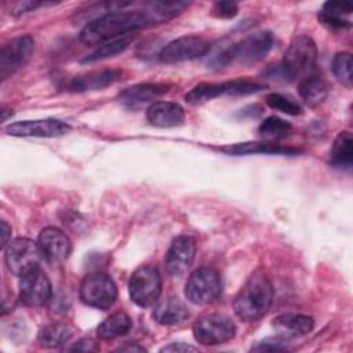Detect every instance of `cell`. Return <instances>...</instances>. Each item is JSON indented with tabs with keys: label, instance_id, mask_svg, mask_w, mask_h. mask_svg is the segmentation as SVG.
<instances>
[{
	"label": "cell",
	"instance_id": "6da1fadb",
	"mask_svg": "<svg viewBox=\"0 0 353 353\" xmlns=\"http://www.w3.org/2000/svg\"><path fill=\"white\" fill-rule=\"evenodd\" d=\"M159 22L164 19L154 3L146 10H113L90 21L81 29L80 40L85 46H101Z\"/></svg>",
	"mask_w": 353,
	"mask_h": 353
},
{
	"label": "cell",
	"instance_id": "7a4b0ae2",
	"mask_svg": "<svg viewBox=\"0 0 353 353\" xmlns=\"http://www.w3.org/2000/svg\"><path fill=\"white\" fill-rule=\"evenodd\" d=\"M273 302V285L262 272H254L233 301L234 313L244 321H255L266 314Z\"/></svg>",
	"mask_w": 353,
	"mask_h": 353
},
{
	"label": "cell",
	"instance_id": "3957f363",
	"mask_svg": "<svg viewBox=\"0 0 353 353\" xmlns=\"http://www.w3.org/2000/svg\"><path fill=\"white\" fill-rule=\"evenodd\" d=\"M273 43L274 36L269 30H259L251 33L240 41L232 44L230 47L216 54L211 59L210 65L215 69L225 68L232 62H237L241 65H252L255 62L262 61L270 52Z\"/></svg>",
	"mask_w": 353,
	"mask_h": 353
},
{
	"label": "cell",
	"instance_id": "277c9868",
	"mask_svg": "<svg viewBox=\"0 0 353 353\" xmlns=\"http://www.w3.org/2000/svg\"><path fill=\"white\" fill-rule=\"evenodd\" d=\"M317 61V46L307 34H299L292 39L284 52L281 70L285 80H302L313 73Z\"/></svg>",
	"mask_w": 353,
	"mask_h": 353
},
{
	"label": "cell",
	"instance_id": "5b68a950",
	"mask_svg": "<svg viewBox=\"0 0 353 353\" xmlns=\"http://www.w3.org/2000/svg\"><path fill=\"white\" fill-rule=\"evenodd\" d=\"M221 294V276L215 269L207 266L196 269L185 285V295L194 305H210L218 301Z\"/></svg>",
	"mask_w": 353,
	"mask_h": 353
},
{
	"label": "cell",
	"instance_id": "8992f818",
	"mask_svg": "<svg viewBox=\"0 0 353 353\" xmlns=\"http://www.w3.org/2000/svg\"><path fill=\"white\" fill-rule=\"evenodd\" d=\"M117 288L106 273L94 272L84 276L80 284V299L91 307L106 310L116 302Z\"/></svg>",
	"mask_w": 353,
	"mask_h": 353
},
{
	"label": "cell",
	"instance_id": "52a82bcc",
	"mask_svg": "<svg viewBox=\"0 0 353 353\" xmlns=\"http://www.w3.org/2000/svg\"><path fill=\"white\" fill-rule=\"evenodd\" d=\"M192 330L194 339L207 346L229 342L236 335V325L232 319L221 313H211L197 319Z\"/></svg>",
	"mask_w": 353,
	"mask_h": 353
},
{
	"label": "cell",
	"instance_id": "ba28073f",
	"mask_svg": "<svg viewBox=\"0 0 353 353\" xmlns=\"http://www.w3.org/2000/svg\"><path fill=\"white\" fill-rule=\"evenodd\" d=\"M128 291L131 301L141 307L152 306L161 294V276L152 265H142L132 273Z\"/></svg>",
	"mask_w": 353,
	"mask_h": 353
},
{
	"label": "cell",
	"instance_id": "9c48e42d",
	"mask_svg": "<svg viewBox=\"0 0 353 353\" xmlns=\"http://www.w3.org/2000/svg\"><path fill=\"white\" fill-rule=\"evenodd\" d=\"M41 259L43 255L39 244L32 239L17 237L4 247L6 266L15 276H21L32 268L39 266Z\"/></svg>",
	"mask_w": 353,
	"mask_h": 353
},
{
	"label": "cell",
	"instance_id": "30bf717a",
	"mask_svg": "<svg viewBox=\"0 0 353 353\" xmlns=\"http://www.w3.org/2000/svg\"><path fill=\"white\" fill-rule=\"evenodd\" d=\"M33 51L34 40L28 34L7 41L0 51V77L6 80L22 69L30 61Z\"/></svg>",
	"mask_w": 353,
	"mask_h": 353
},
{
	"label": "cell",
	"instance_id": "8fae6325",
	"mask_svg": "<svg viewBox=\"0 0 353 353\" xmlns=\"http://www.w3.org/2000/svg\"><path fill=\"white\" fill-rule=\"evenodd\" d=\"M51 298V283L46 272L40 268H32L19 276V299L30 307L43 306Z\"/></svg>",
	"mask_w": 353,
	"mask_h": 353
},
{
	"label": "cell",
	"instance_id": "7c38bea8",
	"mask_svg": "<svg viewBox=\"0 0 353 353\" xmlns=\"http://www.w3.org/2000/svg\"><path fill=\"white\" fill-rule=\"evenodd\" d=\"M211 44L201 36H182L165 44L159 52V59L165 63L183 62L205 55Z\"/></svg>",
	"mask_w": 353,
	"mask_h": 353
},
{
	"label": "cell",
	"instance_id": "4fadbf2b",
	"mask_svg": "<svg viewBox=\"0 0 353 353\" xmlns=\"http://www.w3.org/2000/svg\"><path fill=\"white\" fill-rule=\"evenodd\" d=\"M72 127L58 119L43 120H25L17 121L6 127V132L14 137H41L54 138L70 132Z\"/></svg>",
	"mask_w": 353,
	"mask_h": 353
},
{
	"label": "cell",
	"instance_id": "5bb4252c",
	"mask_svg": "<svg viewBox=\"0 0 353 353\" xmlns=\"http://www.w3.org/2000/svg\"><path fill=\"white\" fill-rule=\"evenodd\" d=\"M196 255V241L193 237L181 234L175 237L165 254V268L172 277L182 276L193 263Z\"/></svg>",
	"mask_w": 353,
	"mask_h": 353
},
{
	"label": "cell",
	"instance_id": "9a60e30c",
	"mask_svg": "<svg viewBox=\"0 0 353 353\" xmlns=\"http://www.w3.org/2000/svg\"><path fill=\"white\" fill-rule=\"evenodd\" d=\"M37 244L43 259L50 263H62L69 258L72 251V244L66 233L54 226L44 228L39 233Z\"/></svg>",
	"mask_w": 353,
	"mask_h": 353
},
{
	"label": "cell",
	"instance_id": "2e32d148",
	"mask_svg": "<svg viewBox=\"0 0 353 353\" xmlns=\"http://www.w3.org/2000/svg\"><path fill=\"white\" fill-rule=\"evenodd\" d=\"M146 119L154 127H178L185 121V110L176 102L154 101L146 110Z\"/></svg>",
	"mask_w": 353,
	"mask_h": 353
},
{
	"label": "cell",
	"instance_id": "e0dca14e",
	"mask_svg": "<svg viewBox=\"0 0 353 353\" xmlns=\"http://www.w3.org/2000/svg\"><path fill=\"white\" fill-rule=\"evenodd\" d=\"M121 72L117 69H102L94 70L84 74H79L69 81V90L74 92H87L102 90L117 80H120Z\"/></svg>",
	"mask_w": 353,
	"mask_h": 353
},
{
	"label": "cell",
	"instance_id": "ac0fdd59",
	"mask_svg": "<svg viewBox=\"0 0 353 353\" xmlns=\"http://www.w3.org/2000/svg\"><path fill=\"white\" fill-rule=\"evenodd\" d=\"M170 90L168 84L164 83H139L123 90L119 95L120 101L131 108L153 101L154 98L165 94Z\"/></svg>",
	"mask_w": 353,
	"mask_h": 353
},
{
	"label": "cell",
	"instance_id": "d6986e66",
	"mask_svg": "<svg viewBox=\"0 0 353 353\" xmlns=\"http://www.w3.org/2000/svg\"><path fill=\"white\" fill-rule=\"evenodd\" d=\"M219 150L226 154L243 156V154H298L301 150L298 148L281 146L273 142H240L229 146H222Z\"/></svg>",
	"mask_w": 353,
	"mask_h": 353
},
{
	"label": "cell",
	"instance_id": "ffe728a7",
	"mask_svg": "<svg viewBox=\"0 0 353 353\" xmlns=\"http://www.w3.org/2000/svg\"><path fill=\"white\" fill-rule=\"evenodd\" d=\"M330 92V85L319 74H309L299 80L298 83V94L301 99L307 105V106H317L320 105Z\"/></svg>",
	"mask_w": 353,
	"mask_h": 353
},
{
	"label": "cell",
	"instance_id": "44dd1931",
	"mask_svg": "<svg viewBox=\"0 0 353 353\" xmlns=\"http://www.w3.org/2000/svg\"><path fill=\"white\" fill-rule=\"evenodd\" d=\"M189 317V310L186 305L175 298H167L161 303H159L153 310V319L163 325H175L183 323Z\"/></svg>",
	"mask_w": 353,
	"mask_h": 353
},
{
	"label": "cell",
	"instance_id": "7402d4cb",
	"mask_svg": "<svg viewBox=\"0 0 353 353\" xmlns=\"http://www.w3.org/2000/svg\"><path fill=\"white\" fill-rule=\"evenodd\" d=\"M330 164L335 168L350 170L353 164V138L349 131H342L334 139L330 152Z\"/></svg>",
	"mask_w": 353,
	"mask_h": 353
},
{
	"label": "cell",
	"instance_id": "603a6c76",
	"mask_svg": "<svg viewBox=\"0 0 353 353\" xmlns=\"http://www.w3.org/2000/svg\"><path fill=\"white\" fill-rule=\"evenodd\" d=\"M272 324L284 335H305L313 330L314 320L306 314L285 313L277 316Z\"/></svg>",
	"mask_w": 353,
	"mask_h": 353
},
{
	"label": "cell",
	"instance_id": "cb8c5ba5",
	"mask_svg": "<svg viewBox=\"0 0 353 353\" xmlns=\"http://www.w3.org/2000/svg\"><path fill=\"white\" fill-rule=\"evenodd\" d=\"M73 336V328L66 323H50L37 335V342L43 347H59Z\"/></svg>",
	"mask_w": 353,
	"mask_h": 353
},
{
	"label": "cell",
	"instance_id": "d4e9b609",
	"mask_svg": "<svg viewBox=\"0 0 353 353\" xmlns=\"http://www.w3.org/2000/svg\"><path fill=\"white\" fill-rule=\"evenodd\" d=\"M132 327V321L125 312H116L106 317L97 328L99 339H113L127 334Z\"/></svg>",
	"mask_w": 353,
	"mask_h": 353
},
{
	"label": "cell",
	"instance_id": "484cf974",
	"mask_svg": "<svg viewBox=\"0 0 353 353\" xmlns=\"http://www.w3.org/2000/svg\"><path fill=\"white\" fill-rule=\"evenodd\" d=\"M132 40H134V36L128 34L124 37H119V39L106 41V43L98 46L90 55H87L83 59V62H95L99 59H106V58L114 57V55L123 52L124 50H127L130 47V44L132 43Z\"/></svg>",
	"mask_w": 353,
	"mask_h": 353
},
{
	"label": "cell",
	"instance_id": "4316f807",
	"mask_svg": "<svg viewBox=\"0 0 353 353\" xmlns=\"http://www.w3.org/2000/svg\"><path fill=\"white\" fill-rule=\"evenodd\" d=\"M223 94V83H200L185 95V101L192 105H200Z\"/></svg>",
	"mask_w": 353,
	"mask_h": 353
},
{
	"label": "cell",
	"instance_id": "83f0119b",
	"mask_svg": "<svg viewBox=\"0 0 353 353\" xmlns=\"http://www.w3.org/2000/svg\"><path fill=\"white\" fill-rule=\"evenodd\" d=\"M291 131H292L291 123H288L287 120H283L277 116L266 117L258 128V132L261 137L272 138V139L285 138L287 135L291 134Z\"/></svg>",
	"mask_w": 353,
	"mask_h": 353
},
{
	"label": "cell",
	"instance_id": "f1b7e54d",
	"mask_svg": "<svg viewBox=\"0 0 353 353\" xmlns=\"http://www.w3.org/2000/svg\"><path fill=\"white\" fill-rule=\"evenodd\" d=\"M332 72L334 76L346 87H352L353 74H352V54L342 51L335 54L332 59Z\"/></svg>",
	"mask_w": 353,
	"mask_h": 353
},
{
	"label": "cell",
	"instance_id": "f546056e",
	"mask_svg": "<svg viewBox=\"0 0 353 353\" xmlns=\"http://www.w3.org/2000/svg\"><path fill=\"white\" fill-rule=\"evenodd\" d=\"M266 88V84L250 80V79H234L230 81H223L225 94L229 95H248Z\"/></svg>",
	"mask_w": 353,
	"mask_h": 353
},
{
	"label": "cell",
	"instance_id": "4dcf8cb0",
	"mask_svg": "<svg viewBox=\"0 0 353 353\" xmlns=\"http://www.w3.org/2000/svg\"><path fill=\"white\" fill-rule=\"evenodd\" d=\"M266 103L269 108L276 109L281 113L285 114H291V116H298L302 114V108L298 102H295L294 99L283 95V94H270L266 98Z\"/></svg>",
	"mask_w": 353,
	"mask_h": 353
},
{
	"label": "cell",
	"instance_id": "1f68e13d",
	"mask_svg": "<svg viewBox=\"0 0 353 353\" xmlns=\"http://www.w3.org/2000/svg\"><path fill=\"white\" fill-rule=\"evenodd\" d=\"M239 11V6L234 1H216L212 6V14L218 18H233Z\"/></svg>",
	"mask_w": 353,
	"mask_h": 353
},
{
	"label": "cell",
	"instance_id": "d6a6232c",
	"mask_svg": "<svg viewBox=\"0 0 353 353\" xmlns=\"http://www.w3.org/2000/svg\"><path fill=\"white\" fill-rule=\"evenodd\" d=\"M319 21L330 29H345V28L350 26V22L343 19L342 17L334 15L330 12H324V11L319 12Z\"/></svg>",
	"mask_w": 353,
	"mask_h": 353
},
{
	"label": "cell",
	"instance_id": "836d02e7",
	"mask_svg": "<svg viewBox=\"0 0 353 353\" xmlns=\"http://www.w3.org/2000/svg\"><path fill=\"white\" fill-rule=\"evenodd\" d=\"M288 342L285 341V338H268L261 341L258 345L252 346V350H288Z\"/></svg>",
	"mask_w": 353,
	"mask_h": 353
},
{
	"label": "cell",
	"instance_id": "e575fe53",
	"mask_svg": "<svg viewBox=\"0 0 353 353\" xmlns=\"http://www.w3.org/2000/svg\"><path fill=\"white\" fill-rule=\"evenodd\" d=\"M321 11L342 17V15L350 14L353 11V6L349 1H327L324 3Z\"/></svg>",
	"mask_w": 353,
	"mask_h": 353
},
{
	"label": "cell",
	"instance_id": "d590c367",
	"mask_svg": "<svg viewBox=\"0 0 353 353\" xmlns=\"http://www.w3.org/2000/svg\"><path fill=\"white\" fill-rule=\"evenodd\" d=\"M189 350H196V347L182 342H172L161 349V352H189Z\"/></svg>",
	"mask_w": 353,
	"mask_h": 353
},
{
	"label": "cell",
	"instance_id": "8d00e7d4",
	"mask_svg": "<svg viewBox=\"0 0 353 353\" xmlns=\"http://www.w3.org/2000/svg\"><path fill=\"white\" fill-rule=\"evenodd\" d=\"M68 350H97V345L91 339H81L76 345L68 347Z\"/></svg>",
	"mask_w": 353,
	"mask_h": 353
},
{
	"label": "cell",
	"instance_id": "74e56055",
	"mask_svg": "<svg viewBox=\"0 0 353 353\" xmlns=\"http://www.w3.org/2000/svg\"><path fill=\"white\" fill-rule=\"evenodd\" d=\"M11 226L6 221H1V247L4 248L11 240Z\"/></svg>",
	"mask_w": 353,
	"mask_h": 353
},
{
	"label": "cell",
	"instance_id": "f35d334b",
	"mask_svg": "<svg viewBox=\"0 0 353 353\" xmlns=\"http://www.w3.org/2000/svg\"><path fill=\"white\" fill-rule=\"evenodd\" d=\"M119 350H138V352H142V350H145L143 347H141V346H137V345H124V346H120L119 347Z\"/></svg>",
	"mask_w": 353,
	"mask_h": 353
}]
</instances>
